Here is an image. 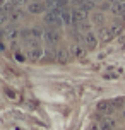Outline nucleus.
<instances>
[{"label":"nucleus","mask_w":125,"mask_h":130,"mask_svg":"<svg viewBox=\"0 0 125 130\" xmlns=\"http://www.w3.org/2000/svg\"><path fill=\"white\" fill-rule=\"evenodd\" d=\"M125 27V2H4L2 41L14 58L64 63Z\"/></svg>","instance_id":"obj_1"},{"label":"nucleus","mask_w":125,"mask_h":130,"mask_svg":"<svg viewBox=\"0 0 125 130\" xmlns=\"http://www.w3.org/2000/svg\"><path fill=\"white\" fill-rule=\"evenodd\" d=\"M87 130H125V98L101 103Z\"/></svg>","instance_id":"obj_2"}]
</instances>
